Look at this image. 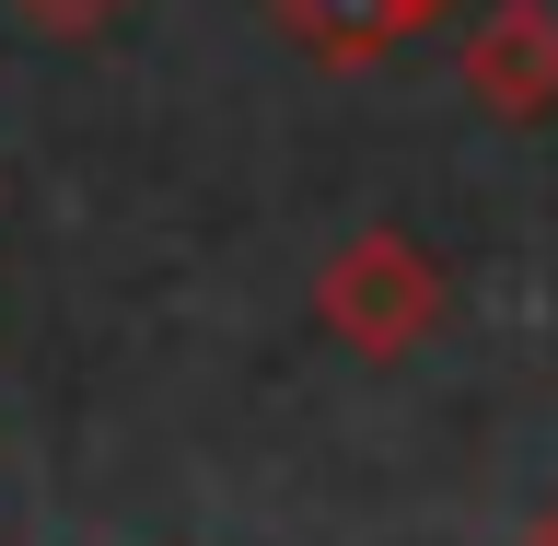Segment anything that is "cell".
<instances>
[{"label":"cell","instance_id":"obj_3","mask_svg":"<svg viewBox=\"0 0 558 546\" xmlns=\"http://www.w3.org/2000/svg\"><path fill=\"white\" fill-rule=\"evenodd\" d=\"M35 35H105V24H129L140 0H12Z\"/></svg>","mask_w":558,"mask_h":546},{"label":"cell","instance_id":"obj_5","mask_svg":"<svg viewBox=\"0 0 558 546\" xmlns=\"http://www.w3.org/2000/svg\"><path fill=\"white\" fill-rule=\"evenodd\" d=\"M523 546H558V500H547V523H535V535H523Z\"/></svg>","mask_w":558,"mask_h":546},{"label":"cell","instance_id":"obj_1","mask_svg":"<svg viewBox=\"0 0 558 546\" xmlns=\"http://www.w3.org/2000/svg\"><path fill=\"white\" fill-rule=\"evenodd\" d=\"M442 314H453V268L418 233H396V221L349 233L338 256L314 268V326H326L349 361H418V349L442 338Z\"/></svg>","mask_w":558,"mask_h":546},{"label":"cell","instance_id":"obj_4","mask_svg":"<svg viewBox=\"0 0 558 546\" xmlns=\"http://www.w3.org/2000/svg\"><path fill=\"white\" fill-rule=\"evenodd\" d=\"M373 12H384V24H396V35H430V24H442V12H453V0H373Z\"/></svg>","mask_w":558,"mask_h":546},{"label":"cell","instance_id":"obj_2","mask_svg":"<svg viewBox=\"0 0 558 546\" xmlns=\"http://www.w3.org/2000/svg\"><path fill=\"white\" fill-rule=\"evenodd\" d=\"M465 105L500 129H547L558 117V12L547 0H488L465 24Z\"/></svg>","mask_w":558,"mask_h":546}]
</instances>
